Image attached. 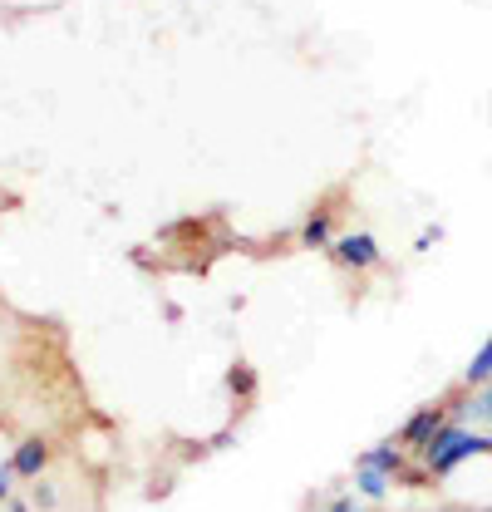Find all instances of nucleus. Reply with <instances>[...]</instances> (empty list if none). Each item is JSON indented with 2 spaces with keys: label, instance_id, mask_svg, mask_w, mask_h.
Wrapping results in <instances>:
<instances>
[{
  "label": "nucleus",
  "instance_id": "11",
  "mask_svg": "<svg viewBox=\"0 0 492 512\" xmlns=\"http://www.w3.org/2000/svg\"><path fill=\"white\" fill-rule=\"evenodd\" d=\"M55 503H60V498H55V488H50L45 478H35V493H30V508H40V512H55Z\"/></svg>",
  "mask_w": 492,
  "mask_h": 512
},
{
  "label": "nucleus",
  "instance_id": "12",
  "mask_svg": "<svg viewBox=\"0 0 492 512\" xmlns=\"http://www.w3.org/2000/svg\"><path fill=\"white\" fill-rule=\"evenodd\" d=\"M232 389H237V394H251V389H256V370H251V365H232Z\"/></svg>",
  "mask_w": 492,
  "mask_h": 512
},
{
  "label": "nucleus",
  "instance_id": "14",
  "mask_svg": "<svg viewBox=\"0 0 492 512\" xmlns=\"http://www.w3.org/2000/svg\"><path fill=\"white\" fill-rule=\"evenodd\" d=\"M325 512H360V498H355V493H345V498H335Z\"/></svg>",
  "mask_w": 492,
  "mask_h": 512
},
{
  "label": "nucleus",
  "instance_id": "1",
  "mask_svg": "<svg viewBox=\"0 0 492 512\" xmlns=\"http://www.w3.org/2000/svg\"><path fill=\"white\" fill-rule=\"evenodd\" d=\"M483 453H492V434H478L473 424H443L438 434H433V444L424 448V453H414L424 468H429L433 478H448L453 468H463L468 458H483Z\"/></svg>",
  "mask_w": 492,
  "mask_h": 512
},
{
  "label": "nucleus",
  "instance_id": "16",
  "mask_svg": "<svg viewBox=\"0 0 492 512\" xmlns=\"http://www.w3.org/2000/svg\"><path fill=\"white\" fill-rule=\"evenodd\" d=\"M438 512H492V508H438Z\"/></svg>",
  "mask_w": 492,
  "mask_h": 512
},
{
  "label": "nucleus",
  "instance_id": "8",
  "mask_svg": "<svg viewBox=\"0 0 492 512\" xmlns=\"http://www.w3.org/2000/svg\"><path fill=\"white\" fill-rule=\"evenodd\" d=\"M492 380V335L478 345V355L468 360V370H463V389H478V384Z\"/></svg>",
  "mask_w": 492,
  "mask_h": 512
},
{
  "label": "nucleus",
  "instance_id": "6",
  "mask_svg": "<svg viewBox=\"0 0 492 512\" xmlns=\"http://www.w3.org/2000/svg\"><path fill=\"white\" fill-rule=\"evenodd\" d=\"M301 247L320 252V247H335V217L330 212H310L301 222Z\"/></svg>",
  "mask_w": 492,
  "mask_h": 512
},
{
  "label": "nucleus",
  "instance_id": "3",
  "mask_svg": "<svg viewBox=\"0 0 492 512\" xmlns=\"http://www.w3.org/2000/svg\"><path fill=\"white\" fill-rule=\"evenodd\" d=\"M330 256H335L345 271H374V266H379V242H374L369 232H345V237H335Z\"/></svg>",
  "mask_w": 492,
  "mask_h": 512
},
{
  "label": "nucleus",
  "instance_id": "15",
  "mask_svg": "<svg viewBox=\"0 0 492 512\" xmlns=\"http://www.w3.org/2000/svg\"><path fill=\"white\" fill-rule=\"evenodd\" d=\"M5 512H30V503H20V498H10V503H5Z\"/></svg>",
  "mask_w": 492,
  "mask_h": 512
},
{
  "label": "nucleus",
  "instance_id": "2",
  "mask_svg": "<svg viewBox=\"0 0 492 512\" xmlns=\"http://www.w3.org/2000/svg\"><path fill=\"white\" fill-rule=\"evenodd\" d=\"M448 424V404H424V409H414L409 419H404V429H399V444L409 448V453H424L433 444V434Z\"/></svg>",
  "mask_w": 492,
  "mask_h": 512
},
{
  "label": "nucleus",
  "instance_id": "10",
  "mask_svg": "<svg viewBox=\"0 0 492 512\" xmlns=\"http://www.w3.org/2000/svg\"><path fill=\"white\" fill-rule=\"evenodd\" d=\"M399 483H404V488H429V483H433V473L424 468V463H419V458H414V463H409V468L399 473Z\"/></svg>",
  "mask_w": 492,
  "mask_h": 512
},
{
  "label": "nucleus",
  "instance_id": "13",
  "mask_svg": "<svg viewBox=\"0 0 492 512\" xmlns=\"http://www.w3.org/2000/svg\"><path fill=\"white\" fill-rule=\"evenodd\" d=\"M10 498H15V468H10V458H5V463H0V508H5Z\"/></svg>",
  "mask_w": 492,
  "mask_h": 512
},
{
  "label": "nucleus",
  "instance_id": "7",
  "mask_svg": "<svg viewBox=\"0 0 492 512\" xmlns=\"http://www.w3.org/2000/svg\"><path fill=\"white\" fill-rule=\"evenodd\" d=\"M394 473H379V468H355V493L369 498V503H384L389 493H394Z\"/></svg>",
  "mask_w": 492,
  "mask_h": 512
},
{
  "label": "nucleus",
  "instance_id": "4",
  "mask_svg": "<svg viewBox=\"0 0 492 512\" xmlns=\"http://www.w3.org/2000/svg\"><path fill=\"white\" fill-rule=\"evenodd\" d=\"M409 463H414V453L399 444V439H384V444L365 448V453L355 458V468H379V473H394V478H399V473H404Z\"/></svg>",
  "mask_w": 492,
  "mask_h": 512
},
{
  "label": "nucleus",
  "instance_id": "9",
  "mask_svg": "<svg viewBox=\"0 0 492 512\" xmlns=\"http://www.w3.org/2000/svg\"><path fill=\"white\" fill-rule=\"evenodd\" d=\"M468 394H473V424H492V380L468 389Z\"/></svg>",
  "mask_w": 492,
  "mask_h": 512
},
{
  "label": "nucleus",
  "instance_id": "5",
  "mask_svg": "<svg viewBox=\"0 0 492 512\" xmlns=\"http://www.w3.org/2000/svg\"><path fill=\"white\" fill-rule=\"evenodd\" d=\"M10 468H15V478L35 483V478L50 468V444H45V439H25V444L10 453Z\"/></svg>",
  "mask_w": 492,
  "mask_h": 512
}]
</instances>
